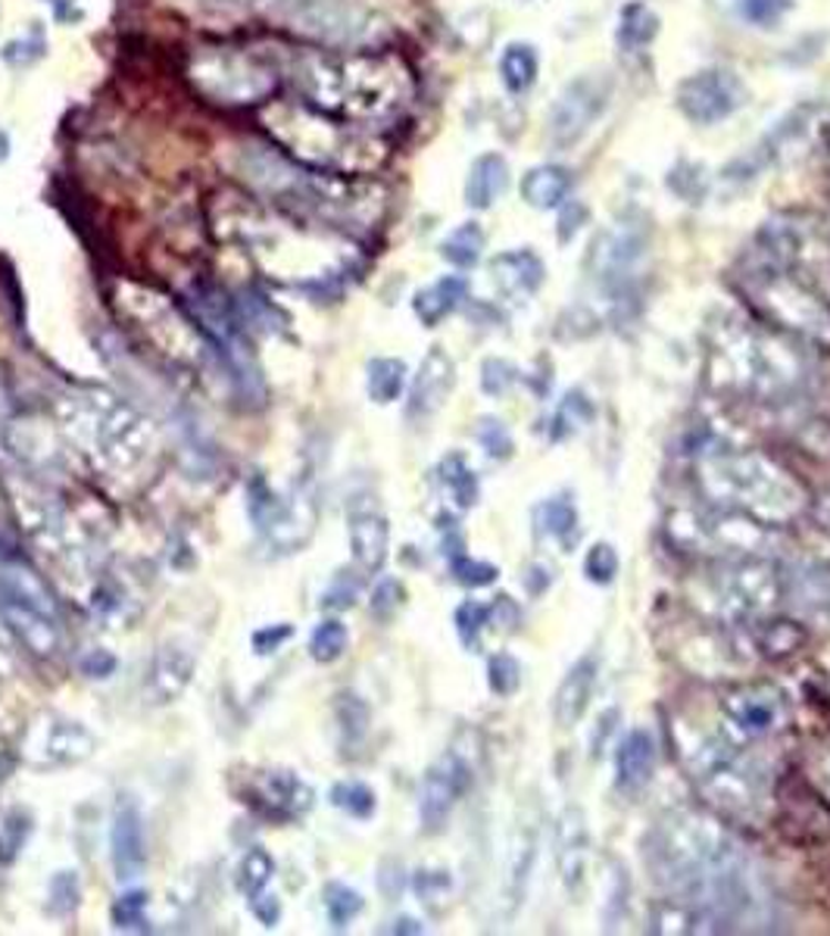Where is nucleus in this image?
Listing matches in <instances>:
<instances>
[{"mask_svg": "<svg viewBox=\"0 0 830 936\" xmlns=\"http://www.w3.org/2000/svg\"><path fill=\"white\" fill-rule=\"evenodd\" d=\"M519 368L512 363H506V360H485V365H481V391H485L487 397L509 394L519 384Z\"/></svg>", "mask_w": 830, "mask_h": 936, "instance_id": "obj_50", "label": "nucleus"}, {"mask_svg": "<svg viewBox=\"0 0 830 936\" xmlns=\"http://www.w3.org/2000/svg\"><path fill=\"white\" fill-rule=\"evenodd\" d=\"M253 908H257V915H260L266 927H272L278 921V915H281V905L276 902V896H269L266 905H262V899H253Z\"/></svg>", "mask_w": 830, "mask_h": 936, "instance_id": "obj_61", "label": "nucleus"}, {"mask_svg": "<svg viewBox=\"0 0 830 936\" xmlns=\"http://www.w3.org/2000/svg\"><path fill=\"white\" fill-rule=\"evenodd\" d=\"M356 596H360V578H353V574L341 572L338 578H334V584H331L329 596H325V606L331 609H346L356 603Z\"/></svg>", "mask_w": 830, "mask_h": 936, "instance_id": "obj_55", "label": "nucleus"}, {"mask_svg": "<svg viewBox=\"0 0 830 936\" xmlns=\"http://www.w3.org/2000/svg\"><path fill=\"white\" fill-rule=\"evenodd\" d=\"M307 104L350 122H384L413 97V75L391 53H312L294 75Z\"/></svg>", "mask_w": 830, "mask_h": 936, "instance_id": "obj_5", "label": "nucleus"}, {"mask_svg": "<svg viewBox=\"0 0 830 936\" xmlns=\"http://www.w3.org/2000/svg\"><path fill=\"white\" fill-rule=\"evenodd\" d=\"M471 787V765L463 752H447L425 771L422 787H418V818L422 831L440 833L450 821L456 802L466 797Z\"/></svg>", "mask_w": 830, "mask_h": 936, "instance_id": "obj_18", "label": "nucleus"}, {"mask_svg": "<svg viewBox=\"0 0 830 936\" xmlns=\"http://www.w3.org/2000/svg\"><path fill=\"white\" fill-rule=\"evenodd\" d=\"M0 615L17 641L35 656L53 662L63 656V627L48 587L25 569H7L0 578Z\"/></svg>", "mask_w": 830, "mask_h": 936, "instance_id": "obj_11", "label": "nucleus"}, {"mask_svg": "<svg viewBox=\"0 0 830 936\" xmlns=\"http://www.w3.org/2000/svg\"><path fill=\"white\" fill-rule=\"evenodd\" d=\"M144 908H147L144 893H125L113 905V924L120 930H138V927H144Z\"/></svg>", "mask_w": 830, "mask_h": 936, "instance_id": "obj_53", "label": "nucleus"}, {"mask_svg": "<svg viewBox=\"0 0 830 936\" xmlns=\"http://www.w3.org/2000/svg\"><path fill=\"white\" fill-rule=\"evenodd\" d=\"M288 637H291V627H288V624H272V627H262V631L253 634V646H257V653L266 656V653L278 649Z\"/></svg>", "mask_w": 830, "mask_h": 936, "instance_id": "obj_58", "label": "nucleus"}, {"mask_svg": "<svg viewBox=\"0 0 830 936\" xmlns=\"http://www.w3.org/2000/svg\"><path fill=\"white\" fill-rule=\"evenodd\" d=\"M331 802H334L341 812H346L350 818H360V821L375 815V793H372V787H365L360 780H341V783H334Z\"/></svg>", "mask_w": 830, "mask_h": 936, "instance_id": "obj_41", "label": "nucleus"}, {"mask_svg": "<svg viewBox=\"0 0 830 936\" xmlns=\"http://www.w3.org/2000/svg\"><path fill=\"white\" fill-rule=\"evenodd\" d=\"M619 553H615V547L612 543H605V540H600V543H593L588 550V555H584V574H588L590 584H596V587H609L615 578H619Z\"/></svg>", "mask_w": 830, "mask_h": 936, "instance_id": "obj_44", "label": "nucleus"}, {"mask_svg": "<svg viewBox=\"0 0 830 936\" xmlns=\"http://www.w3.org/2000/svg\"><path fill=\"white\" fill-rule=\"evenodd\" d=\"M691 603L718 624H756L784 596L778 565L765 555L722 559L715 569L693 578L687 587Z\"/></svg>", "mask_w": 830, "mask_h": 936, "instance_id": "obj_9", "label": "nucleus"}, {"mask_svg": "<svg viewBox=\"0 0 830 936\" xmlns=\"http://www.w3.org/2000/svg\"><path fill=\"white\" fill-rule=\"evenodd\" d=\"M722 715L734 734L744 740H765L775 730L784 728V696L765 684H746L727 690L722 699Z\"/></svg>", "mask_w": 830, "mask_h": 936, "instance_id": "obj_19", "label": "nucleus"}, {"mask_svg": "<svg viewBox=\"0 0 830 936\" xmlns=\"http://www.w3.org/2000/svg\"><path fill=\"white\" fill-rule=\"evenodd\" d=\"M828 178H830V159H828Z\"/></svg>", "mask_w": 830, "mask_h": 936, "instance_id": "obj_64", "label": "nucleus"}, {"mask_svg": "<svg viewBox=\"0 0 830 936\" xmlns=\"http://www.w3.org/2000/svg\"><path fill=\"white\" fill-rule=\"evenodd\" d=\"M272 874H276V862L269 859V852L253 846V850L243 855L241 871H238V886L253 899V896H260L262 890L269 886Z\"/></svg>", "mask_w": 830, "mask_h": 936, "instance_id": "obj_42", "label": "nucleus"}, {"mask_svg": "<svg viewBox=\"0 0 830 936\" xmlns=\"http://www.w3.org/2000/svg\"><path fill=\"white\" fill-rule=\"evenodd\" d=\"M730 281L759 322L802 344L830 347V300L809 281L780 269L759 250H746L734 266Z\"/></svg>", "mask_w": 830, "mask_h": 936, "instance_id": "obj_7", "label": "nucleus"}, {"mask_svg": "<svg viewBox=\"0 0 830 936\" xmlns=\"http://www.w3.org/2000/svg\"><path fill=\"white\" fill-rule=\"evenodd\" d=\"M453 622H456V634H459V641L466 643L468 649H475L478 641H481L485 624H490V612H487V606H481V603L466 600L463 606L456 609Z\"/></svg>", "mask_w": 830, "mask_h": 936, "instance_id": "obj_47", "label": "nucleus"}, {"mask_svg": "<svg viewBox=\"0 0 830 936\" xmlns=\"http://www.w3.org/2000/svg\"><path fill=\"white\" fill-rule=\"evenodd\" d=\"M571 188H574V175L569 166H556V163H543L528 169L521 178V197L525 204L535 209H559L569 200Z\"/></svg>", "mask_w": 830, "mask_h": 936, "instance_id": "obj_29", "label": "nucleus"}, {"mask_svg": "<svg viewBox=\"0 0 830 936\" xmlns=\"http://www.w3.org/2000/svg\"><path fill=\"white\" fill-rule=\"evenodd\" d=\"M668 185L677 197H684L691 204H699V197L706 194V178H703V169L696 163H681L675 173L668 175Z\"/></svg>", "mask_w": 830, "mask_h": 936, "instance_id": "obj_52", "label": "nucleus"}, {"mask_svg": "<svg viewBox=\"0 0 830 936\" xmlns=\"http://www.w3.org/2000/svg\"><path fill=\"white\" fill-rule=\"evenodd\" d=\"M113 668H116V659H113L110 653H104V649H94L91 656L82 659V672H85L87 677H110L113 675Z\"/></svg>", "mask_w": 830, "mask_h": 936, "instance_id": "obj_59", "label": "nucleus"}, {"mask_svg": "<svg viewBox=\"0 0 830 936\" xmlns=\"http://www.w3.org/2000/svg\"><path fill=\"white\" fill-rule=\"evenodd\" d=\"M437 475H440L444 490L450 493V500L459 506V509H471V506L478 503V478H475V471L468 468L466 456H459V453L447 456V459L440 462V468H437Z\"/></svg>", "mask_w": 830, "mask_h": 936, "instance_id": "obj_38", "label": "nucleus"}, {"mask_svg": "<svg viewBox=\"0 0 830 936\" xmlns=\"http://www.w3.org/2000/svg\"><path fill=\"white\" fill-rule=\"evenodd\" d=\"M485 243V228L478 226V222H463V226L453 228L450 235L440 241V257L450 262V266H456V269H471V266H478V260H481Z\"/></svg>", "mask_w": 830, "mask_h": 936, "instance_id": "obj_37", "label": "nucleus"}, {"mask_svg": "<svg viewBox=\"0 0 830 936\" xmlns=\"http://www.w3.org/2000/svg\"><path fill=\"white\" fill-rule=\"evenodd\" d=\"M346 643H350V634H346V624L338 622V618H325V622L315 624L310 637V656L322 665H331L338 662L346 653Z\"/></svg>", "mask_w": 830, "mask_h": 936, "instance_id": "obj_40", "label": "nucleus"}, {"mask_svg": "<svg viewBox=\"0 0 830 936\" xmlns=\"http://www.w3.org/2000/svg\"><path fill=\"white\" fill-rule=\"evenodd\" d=\"M500 82L509 94H525L531 91L540 72V60H537V48L525 44V41H512L506 44V51L500 53Z\"/></svg>", "mask_w": 830, "mask_h": 936, "instance_id": "obj_34", "label": "nucleus"}, {"mask_svg": "<svg viewBox=\"0 0 830 936\" xmlns=\"http://www.w3.org/2000/svg\"><path fill=\"white\" fill-rule=\"evenodd\" d=\"M490 612V624H497V631H519L521 624V609L516 606L512 596H497V603L487 609Z\"/></svg>", "mask_w": 830, "mask_h": 936, "instance_id": "obj_56", "label": "nucleus"}, {"mask_svg": "<svg viewBox=\"0 0 830 936\" xmlns=\"http://www.w3.org/2000/svg\"><path fill=\"white\" fill-rule=\"evenodd\" d=\"M653 250V228L643 212H624L612 226L596 231L584 257L593 303L590 325L624 322L641 306V281Z\"/></svg>", "mask_w": 830, "mask_h": 936, "instance_id": "obj_8", "label": "nucleus"}, {"mask_svg": "<svg viewBox=\"0 0 830 936\" xmlns=\"http://www.w3.org/2000/svg\"><path fill=\"white\" fill-rule=\"evenodd\" d=\"M596 675H600L596 656H581L566 672V677L559 680V687H556L553 694V718L559 728H574L588 715L593 687H596Z\"/></svg>", "mask_w": 830, "mask_h": 936, "instance_id": "obj_26", "label": "nucleus"}, {"mask_svg": "<svg viewBox=\"0 0 830 936\" xmlns=\"http://www.w3.org/2000/svg\"><path fill=\"white\" fill-rule=\"evenodd\" d=\"M97 740L94 734L60 711H38L29 718V725L19 734L17 752L22 765L35 771H56V768H72L94 756Z\"/></svg>", "mask_w": 830, "mask_h": 936, "instance_id": "obj_13", "label": "nucleus"}, {"mask_svg": "<svg viewBox=\"0 0 830 936\" xmlns=\"http://www.w3.org/2000/svg\"><path fill=\"white\" fill-rule=\"evenodd\" d=\"M7 434V394H3V384H0V440Z\"/></svg>", "mask_w": 830, "mask_h": 936, "instance_id": "obj_62", "label": "nucleus"}, {"mask_svg": "<svg viewBox=\"0 0 830 936\" xmlns=\"http://www.w3.org/2000/svg\"><path fill=\"white\" fill-rule=\"evenodd\" d=\"M761 257L778 262L780 269L793 272L796 278L809 281L815 291L830 300V228L815 222L812 216L799 212H780L768 219L756 235V247Z\"/></svg>", "mask_w": 830, "mask_h": 936, "instance_id": "obj_12", "label": "nucleus"}, {"mask_svg": "<svg viewBox=\"0 0 830 936\" xmlns=\"http://www.w3.org/2000/svg\"><path fill=\"white\" fill-rule=\"evenodd\" d=\"M672 737L677 762L718 815L737 824L768 821L775 805L771 774L753 752H746L725 730L699 728L687 718L672 721Z\"/></svg>", "mask_w": 830, "mask_h": 936, "instance_id": "obj_4", "label": "nucleus"}, {"mask_svg": "<svg viewBox=\"0 0 830 936\" xmlns=\"http://www.w3.org/2000/svg\"><path fill=\"white\" fill-rule=\"evenodd\" d=\"M453 384H456V363L450 360V353L444 347H432L425 353L418 372H415L406 416L422 422V418H432L434 413H440L447 397L453 394Z\"/></svg>", "mask_w": 830, "mask_h": 936, "instance_id": "obj_21", "label": "nucleus"}, {"mask_svg": "<svg viewBox=\"0 0 830 936\" xmlns=\"http://www.w3.org/2000/svg\"><path fill=\"white\" fill-rule=\"evenodd\" d=\"M487 684L497 696H516L521 687V665L512 653H497L487 662Z\"/></svg>", "mask_w": 830, "mask_h": 936, "instance_id": "obj_45", "label": "nucleus"}, {"mask_svg": "<svg viewBox=\"0 0 830 936\" xmlns=\"http://www.w3.org/2000/svg\"><path fill=\"white\" fill-rule=\"evenodd\" d=\"M615 79L609 72H581L559 91L547 116V135L559 150H569L600 122L612 101Z\"/></svg>", "mask_w": 830, "mask_h": 936, "instance_id": "obj_14", "label": "nucleus"}, {"mask_svg": "<svg viewBox=\"0 0 830 936\" xmlns=\"http://www.w3.org/2000/svg\"><path fill=\"white\" fill-rule=\"evenodd\" d=\"M537 519H540V531H543L547 538H553L562 550H574L578 534H581V519H578V509H574V503H571L566 493L540 506V509H537Z\"/></svg>", "mask_w": 830, "mask_h": 936, "instance_id": "obj_36", "label": "nucleus"}, {"mask_svg": "<svg viewBox=\"0 0 830 936\" xmlns=\"http://www.w3.org/2000/svg\"><path fill=\"white\" fill-rule=\"evenodd\" d=\"M619 48L624 53H643L658 38V17L643 0H631L619 17Z\"/></svg>", "mask_w": 830, "mask_h": 936, "instance_id": "obj_33", "label": "nucleus"}, {"mask_svg": "<svg viewBox=\"0 0 830 936\" xmlns=\"http://www.w3.org/2000/svg\"><path fill=\"white\" fill-rule=\"evenodd\" d=\"M110 855H113V871L120 884L138 881L147 865V840H144V818H141L138 802L122 799L113 815L110 828Z\"/></svg>", "mask_w": 830, "mask_h": 936, "instance_id": "obj_22", "label": "nucleus"}, {"mask_svg": "<svg viewBox=\"0 0 830 936\" xmlns=\"http://www.w3.org/2000/svg\"><path fill=\"white\" fill-rule=\"evenodd\" d=\"M812 778H815V783H818V790H821V797L830 802V749H828V752H821V756L815 759Z\"/></svg>", "mask_w": 830, "mask_h": 936, "instance_id": "obj_60", "label": "nucleus"}, {"mask_svg": "<svg viewBox=\"0 0 830 936\" xmlns=\"http://www.w3.org/2000/svg\"><path fill=\"white\" fill-rule=\"evenodd\" d=\"M415 893L432 912H440L453 893V881L447 871H418L415 874Z\"/></svg>", "mask_w": 830, "mask_h": 936, "instance_id": "obj_48", "label": "nucleus"}, {"mask_svg": "<svg viewBox=\"0 0 830 936\" xmlns=\"http://www.w3.org/2000/svg\"><path fill=\"white\" fill-rule=\"evenodd\" d=\"M584 219H588V207H584V204H569V200H566V204L559 207V226H556V235H559V241L569 243L571 235H574V231L581 228V222H584Z\"/></svg>", "mask_w": 830, "mask_h": 936, "instance_id": "obj_57", "label": "nucleus"}, {"mask_svg": "<svg viewBox=\"0 0 830 936\" xmlns=\"http://www.w3.org/2000/svg\"><path fill=\"white\" fill-rule=\"evenodd\" d=\"M403 600H406V590H403V584H400L397 578H384L378 587L372 590L369 606H372V615H375V618L387 622V618H394V615H397V609L403 606Z\"/></svg>", "mask_w": 830, "mask_h": 936, "instance_id": "obj_51", "label": "nucleus"}, {"mask_svg": "<svg viewBox=\"0 0 830 936\" xmlns=\"http://www.w3.org/2000/svg\"><path fill=\"white\" fill-rule=\"evenodd\" d=\"M490 278H494V284L502 297L528 300L540 291V284L547 278V266L531 247H516V250H506V253L490 260Z\"/></svg>", "mask_w": 830, "mask_h": 936, "instance_id": "obj_25", "label": "nucleus"}, {"mask_svg": "<svg viewBox=\"0 0 830 936\" xmlns=\"http://www.w3.org/2000/svg\"><path fill=\"white\" fill-rule=\"evenodd\" d=\"M656 774V740L643 728L627 730L615 749V783L622 793H641Z\"/></svg>", "mask_w": 830, "mask_h": 936, "instance_id": "obj_28", "label": "nucleus"}, {"mask_svg": "<svg viewBox=\"0 0 830 936\" xmlns=\"http://www.w3.org/2000/svg\"><path fill=\"white\" fill-rule=\"evenodd\" d=\"M665 538L668 543L691 555H706L712 562L722 559H753L778 550V528L727 512L718 506H675L665 516Z\"/></svg>", "mask_w": 830, "mask_h": 936, "instance_id": "obj_10", "label": "nucleus"}, {"mask_svg": "<svg viewBox=\"0 0 830 936\" xmlns=\"http://www.w3.org/2000/svg\"><path fill=\"white\" fill-rule=\"evenodd\" d=\"M593 418H596V406H593V399H590L584 391H569L566 397L559 399V406H556L553 422H550V440H553V444L569 440V437H574V434H581L584 428H590V425H593Z\"/></svg>", "mask_w": 830, "mask_h": 936, "instance_id": "obj_35", "label": "nucleus"}, {"mask_svg": "<svg viewBox=\"0 0 830 936\" xmlns=\"http://www.w3.org/2000/svg\"><path fill=\"white\" fill-rule=\"evenodd\" d=\"M325 912H329L331 924L341 930L363 912V896L353 886L329 884L325 886Z\"/></svg>", "mask_w": 830, "mask_h": 936, "instance_id": "obj_43", "label": "nucleus"}, {"mask_svg": "<svg viewBox=\"0 0 830 936\" xmlns=\"http://www.w3.org/2000/svg\"><path fill=\"white\" fill-rule=\"evenodd\" d=\"M453 581H459L463 587H490L497 578H500V569L490 565V562H481V559H471L466 553H456L450 562Z\"/></svg>", "mask_w": 830, "mask_h": 936, "instance_id": "obj_46", "label": "nucleus"}, {"mask_svg": "<svg viewBox=\"0 0 830 936\" xmlns=\"http://www.w3.org/2000/svg\"><path fill=\"white\" fill-rule=\"evenodd\" d=\"M197 87L222 104H253L276 91V72L241 53H209L194 66Z\"/></svg>", "mask_w": 830, "mask_h": 936, "instance_id": "obj_15", "label": "nucleus"}, {"mask_svg": "<svg viewBox=\"0 0 830 936\" xmlns=\"http://www.w3.org/2000/svg\"><path fill=\"white\" fill-rule=\"evenodd\" d=\"M250 519L257 521L269 547H276L278 553H294L315 531V500L303 490L281 497L276 490L257 485L250 493Z\"/></svg>", "mask_w": 830, "mask_h": 936, "instance_id": "obj_16", "label": "nucleus"}, {"mask_svg": "<svg viewBox=\"0 0 830 936\" xmlns=\"http://www.w3.org/2000/svg\"><path fill=\"white\" fill-rule=\"evenodd\" d=\"M466 297H468L466 278L444 275V278H437L434 284H428V288H422V291L413 297V310L425 329H434V325H440L447 315H453V312L459 310Z\"/></svg>", "mask_w": 830, "mask_h": 936, "instance_id": "obj_30", "label": "nucleus"}, {"mask_svg": "<svg viewBox=\"0 0 830 936\" xmlns=\"http://www.w3.org/2000/svg\"><path fill=\"white\" fill-rule=\"evenodd\" d=\"M537 859V828L531 821H521V828L512 836V850H509V874H506V890L512 908H519L528 890V877Z\"/></svg>", "mask_w": 830, "mask_h": 936, "instance_id": "obj_32", "label": "nucleus"}, {"mask_svg": "<svg viewBox=\"0 0 830 936\" xmlns=\"http://www.w3.org/2000/svg\"><path fill=\"white\" fill-rule=\"evenodd\" d=\"M60 434L94 475L120 490H141L159 466V431L110 391H72L56 406Z\"/></svg>", "mask_w": 830, "mask_h": 936, "instance_id": "obj_3", "label": "nucleus"}, {"mask_svg": "<svg viewBox=\"0 0 830 936\" xmlns=\"http://www.w3.org/2000/svg\"><path fill=\"white\" fill-rule=\"evenodd\" d=\"M643 865L662 896L687 902L706 918L709 934L768 930L775 921L759 867L718 818L675 809L653 821Z\"/></svg>", "mask_w": 830, "mask_h": 936, "instance_id": "obj_1", "label": "nucleus"}, {"mask_svg": "<svg viewBox=\"0 0 830 936\" xmlns=\"http://www.w3.org/2000/svg\"><path fill=\"white\" fill-rule=\"evenodd\" d=\"M350 550L360 572L375 574L384 569L391 550V524L375 506L350 509Z\"/></svg>", "mask_w": 830, "mask_h": 936, "instance_id": "obj_24", "label": "nucleus"}, {"mask_svg": "<svg viewBox=\"0 0 830 936\" xmlns=\"http://www.w3.org/2000/svg\"><path fill=\"white\" fill-rule=\"evenodd\" d=\"M740 7L753 25H775L778 19L787 17L793 0H740Z\"/></svg>", "mask_w": 830, "mask_h": 936, "instance_id": "obj_54", "label": "nucleus"}, {"mask_svg": "<svg viewBox=\"0 0 830 936\" xmlns=\"http://www.w3.org/2000/svg\"><path fill=\"white\" fill-rule=\"evenodd\" d=\"M693 481L709 506L761 524H790L809 509V490L768 453L712 447L696 456Z\"/></svg>", "mask_w": 830, "mask_h": 936, "instance_id": "obj_6", "label": "nucleus"}, {"mask_svg": "<svg viewBox=\"0 0 830 936\" xmlns=\"http://www.w3.org/2000/svg\"><path fill=\"white\" fill-rule=\"evenodd\" d=\"M194 668H197V659L190 653L188 646L181 643H166L156 649L154 662L147 668V680H144V696L154 703V706H166L173 703L178 696L185 694V687L190 684L194 677Z\"/></svg>", "mask_w": 830, "mask_h": 936, "instance_id": "obj_23", "label": "nucleus"}, {"mask_svg": "<svg viewBox=\"0 0 830 936\" xmlns=\"http://www.w3.org/2000/svg\"><path fill=\"white\" fill-rule=\"evenodd\" d=\"M365 384H369V397L375 399V403H381V406L394 403L403 394V387H406V363L403 360H391V356L372 360Z\"/></svg>", "mask_w": 830, "mask_h": 936, "instance_id": "obj_39", "label": "nucleus"}, {"mask_svg": "<svg viewBox=\"0 0 830 936\" xmlns=\"http://www.w3.org/2000/svg\"><path fill=\"white\" fill-rule=\"evenodd\" d=\"M703 375L715 394L756 406H784L812 384L806 344L737 312L712 315L703 334Z\"/></svg>", "mask_w": 830, "mask_h": 936, "instance_id": "obj_2", "label": "nucleus"}, {"mask_svg": "<svg viewBox=\"0 0 830 936\" xmlns=\"http://www.w3.org/2000/svg\"><path fill=\"white\" fill-rule=\"evenodd\" d=\"M681 116L693 125H718L746 104L744 79L727 66H706L691 72L675 87Z\"/></svg>", "mask_w": 830, "mask_h": 936, "instance_id": "obj_17", "label": "nucleus"}, {"mask_svg": "<svg viewBox=\"0 0 830 936\" xmlns=\"http://www.w3.org/2000/svg\"><path fill=\"white\" fill-rule=\"evenodd\" d=\"M588 852H590V833L588 821L581 809H569L562 821H559V840H556V865L562 874V884L571 896L584 886V874H588Z\"/></svg>", "mask_w": 830, "mask_h": 936, "instance_id": "obj_27", "label": "nucleus"}, {"mask_svg": "<svg viewBox=\"0 0 830 936\" xmlns=\"http://www.w3.org/2000/svg\"><path fill=\"white\" fill-rule=\"evenodd\" d=\"M475 437H478V444L487 450V456H494V459H509L512 450H516L509 428L502 425L500 418H494V416H485L481 422H478Z\"/></svg>", "mask_w": 830, "mask_h": 936, "instance_id": "obj_49", "label": "nucleus"}, {"mask_svg": "<svg viewBox=\"0 0 830 936\" xmlns=\"http://www.w3.org/2000/svg\"><path fill=\"white\" fill-rule=\"evenodd\" d=\"M509 185V163L500 154H481L466 178V204L471 209H490Z\"/></svg>", "mask_w": 830, "mask_h": 936, "instance_id": "obj_31", "label": "nucleus"}, {"mask_svg": "<svg viewBox=\"0 0 830 936\" xmlns=\"http://www.w3.org/2000/svg\"><path fill=\"white\" fill-rule=\"evenodd\" d=\"M7 156H10V138H7V132L0 128V163H3Z\"/></svg>", "mask_w": 830, "mask_h": 936, "instance_id": "obj_63", "label": "nucleus"}, {"mask_svg": "<svg viewBox=\"0 0 830 936\" xmlns=\"http://www.w3.org/2000/svg\"><path fill=\"white\" fill-rule=\"evenodd\" d=\"M312 799H315L312 787L294 771L272 768L250 780V802L262 815L278 818V821H291V818L310 812Z\"/></svg>", "mask_w": 830, "mask_h": 936, "instance_id": "obj_20", "label": "nucleus"}]
</instances>
